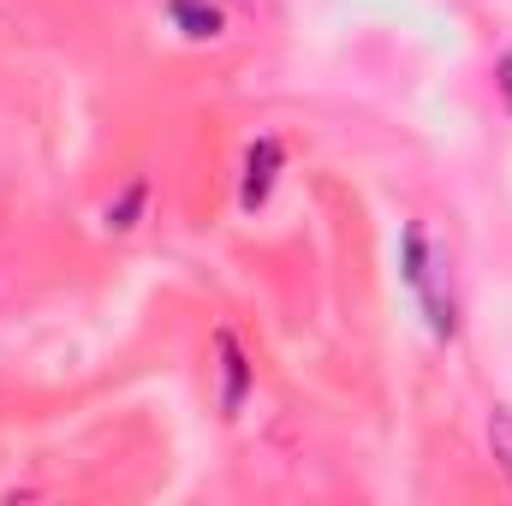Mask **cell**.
<instances>
[{
	"label": "cell",
	"instance_id": "cell-2",
	"mask_svg": "<svg viewBox=\"0 0 512 506\" xmlns=\"http://www.w3.org/2000/svg\"><path fill=\"white\" fill-rule=\"evenodd\" d=\"M215 346H221V376H227V387H221V405H227V411H239V405H245V387H251L245 352H239V340H233V334H221Z\"/></svg>",
	"mask_w": 512,
	"mask_h": 506
},
{
	"label": "cell",
	"instance_id": "cell-1",
	"mask_svg": "<svg viewBox=\"0 0 512 506\" xmlns=\"http://www.w3.org/2000/svg\"><path fill=\"white\" fill-rule=\"evenodd\" d=\"M274 173H280V143H274V137H262L251 155H245V185H239V203H245V209H262V203H268Z\"/></svg>",
	"mask_w": 512,
	"mask_h": 506
},
{
	"label": "cell",
	"instance_id": "cell-4",
	"mask_svg": "<svg viewBox=\"0 0 512 506\" xmlns=\"http://www.w3.org/2000/svg\"><path fill=\"white\" fill-rule=\"evenodd\" d=\"M489 441H495L501 471L512 477V411H507V405H495V417H489Z\"/></svg>",
	"mask_w": 512,
	"mask_h": 506
},
{
	"label": "cell",
	"instance_id": "cell-3",
	"mask_svg": "<svg viewBox=\"0 0 512 506\" xmlns=\"http://www.w3.org/2000/svg\"><path fill=\"white\" fill-rule=\"evenodd\" d=\"M167 12H173V24H179L185 36H197V42L221 36V12H215L209 0H167Z\"/></svg>",
	"mask_w": 512,
	"mask_h": 506
},
{
	"label": "cell",
	"instance_id": "cell-5",
	"mask_svg": "<svg viewBox=\"0 0 512 506\" xmlns=\"http://www.w3.org/2000/svg\"><path fill=\"white\" fill-rule=\"evenodd\" d=\"M137 209H143V185H126V197L108 203V227H114V233H131V227H137Z\"/></svg>",
	"mask_w": 512,
	"mask_h": 506
}]
</instances>
